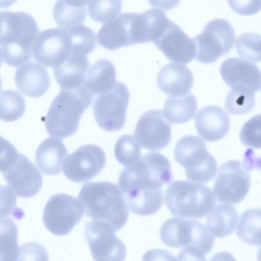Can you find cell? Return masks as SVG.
Here are the masks:
<instances>
[{"label": "cell", "instance_id": "17", "mask_svg": "<svg viewBox=\"0 0 261 261\" xmlns=\"http://www.w3.org/2000/svg\"><path fill=\"white\" fill-rule=\"evenodd\" d=\"M220 74L231 89L259 91L260 71L254 64L238 57L225 60L220 68Z\"/></svg>", "mask_w": 261, "mask_h": 261}, {"label": "cell", "instance_id": "7", "mask_svg": "<svg viewBox=\"0 0 261 261\" xmlns=\"http://www.w3.org/2000/svg\"><path fill=\"white\" fill-rule=\"evenodd\" d=\"M160 236L162 242L172 248L194 247L204 254L214 245V238L200 222L181 217H172L162 224Z\"/></svg>", "mask_w": 261, "mask_h": 261}, {"label": "cell", "instance_id": "38", "mask_svg": "<svg viewBox=\"0 0 261 261\" xmlns=\"http://www.w3.org/2000/svg\"><path fill=\"white\" fill-rule=\"evenodd\" d=\"M17 198L8 187L0 185V219H21L24 213L17 207Z\"/></svg>", "mask_w": 261, "mask_h": 261}, {"label": "cell", "instance_id": "26", "mask_svg": "<svg viewBox=\"0 0 261 261\" xmlns=\"http://www.w3.org/2000/svg\"><path fill=\"white\" fill-rule=\"evenodd\" d=\"M116 68L114 64L107 59L95 62L88 69L83 85L93 96L112 90L116 84Z\"/></svg>", "mask_w": 261, "mask_h": 261}, {"label": "cell", "instance_id": "40", "mask_svg": "<svg viewBox=\"0 0 261 261\" xmlns=\"http://www.w3.org/2000/svg\"><path fill=\"white\" fill-rule=\"evenodd\" d=\"M48 253L42 244L35 242H27L19 248L15 261H48Z\"/></svg>", "mask_w": 261, "mask_h": 261}, {"label": "cell", "instance_id": "37", "mask_svg": "<svg viewBox=\"0 0 261 261\" xmlns=\"http://www.w3.org/2000/svg\"><path fill=\"white\" fill-rule=\"evenodd\" d=\"M260 43L259 34L246 32L240 35L237 39L236 48L240 57L257 63L260 61Z\"/></svg>", "mask_w": 261, "mask_h": 261}, {"label": "cell", "instance_id": "31", "mask_svg": "<svg viewBox=\"0 0 261 261\" xmlns=\"http://www.w3.org/2000/svg\"><path fill=\"white\" fill-rule=\"evenodd\" d=\"M18 229L11 219H0V261H15L19 252Z\"/></svg>", "mask_w": 261, "mask_h": 261}, {"label": "cell", "instance_id": "6", "mask_svg": "<svg viewBox=\"0 0 261 261\" xmlns=\"http://www.w3.org/2000/svg\"><path fill=\"white\" fill-rule=\"evenodd\" d=\"M176 161L185 168L188 179L207 183L216 175L217 164L207 151L205 142L192 135L178 140L174 151Z\"/></svg>", "mask_w": 261, "mask_h": 261}, {"label": "cell", "instance_id": "24", "mask_svg": "<svg viewBox=\"0 0 261 261\" xmlns=\"http://www.w3.org/2000/svg\"><path fill=\"white\" fill-rule=\"evenodd\" d=\"M89 67L87 56L71 53L61 64L54 68L53 72L61 89H72L83 85Z\"/></svg>", "mask_w": 261, "mask_h": 261}, {"label": "cell", "instance_id": "13", "mask_svg": "<svg viewBox=\"0 0 261 261\" xmlns=\"http://www.w3.org/2000/svg\"><path fill=\"white\" fill-rule=\"evenodd\" d=\"M106 162L103 149L94 144L80 147L64 159L63 171L69 180L76 182L89 181L102 170Z\"/></svg>", "mask_w": 261, "mask_h": 261}, {"label": "cell", "instance_id": "22", "mask_svg": "<svg viewBox=\"0 0 261 261\" xmlns=\"http://www.w3.org/2000/svg\"><path fill=\"white\" fill-rule=\"evenodd\" d=\"M170 21L165 13L157 8L136 13L133 25L134 44L154 42L162 35Z\"/></svg>", "mask_w": 261, "mask_h": 261}, {"label": "cell", "instance_id": "9", "mask_svg": "<svg viewBox=\"0 0 261 261\" xmlns=\"http://www.w3.org/2000/svg\"><path fill=\"white\" fill-rule=\"evenodd\" d=\"M129 92L123 83L117 81L110 91L97 96L93 105V113L97 124L111 132L123 128L129 100Z\"/></svg>", "mask_w": 261, "mask_h": 261}, {"label": "cell", "instance_id": "2", "mask_svg": "<svg viewBox=\"0 0 261 261\" xmlns=\"http://www.w3.org/2000/svg\"><path fill=\"white\" fill-rule=\"evenodd\" d=\"M39 28L34 17L22 11L0 12V49L3 60L17 67L29 61Z\"/></svg>", "mask_w": 261, "mask_h": 261}, {"label": "cell", "instance_id": "23", "mask_svg": "<svg viewBox=\"0 0 261 261\" xmlns=\"http://www.w3.org/2000/svg\"><path fill=\"white\" fill-rule=\"evenodd\" d=\"M159 88L171 96L185 95L194 83V76L186 65L170 62L164 65L156 76Z\"/></svg>", "mask_w": 261, "mask_h": 261}, {"label": "cell", "instance_id": "45", "mask_svg": "<svg viewBox=\"0 0 261 261\" xmlns=\"http://www.w3.org/2000/svg\"><path fill=\"white\" fill-rule=\"evenodd\" d=\"M210 261H237L230 253L227 252H218L214 254Z\"/></svg>", "mask_w": 261, "mask_h": 261}, {"label": "cell", "instance_id": "30", "mask_svg": "<svg viewBox=\"0 0 261 261\" xmlns=\"http://www.w3.org/2000/svg\"><path fill=\"white\" fill-rule=\"evenodd\" d=\"M260 210L249 209L244 212L237 228V234L240 240L251 245L260 244Z\"/></svg>", "mask_w": 261, "mask_h": 261}, {"label": "cell", "instance_id": "43", "mask_svg": "<svg viewBox=\"0 0 261 261\" xmlns=\"http://www.w3.org/2000/svg\"><path fill=\"white\" fill-rule=\"evenodd\" d=\"M178 261H206L205 254L194 247H184L177 254Z\"/></svg>", "mask_w": 261, "mask_h": 261}, {"label": "cell", "instance_id": "18", "mask_svg": "<svg viewBox=\"0 0 261 261\" xmlns=\"http://www.w3.org/2000/svg\"><path fill=\"white\" fill-rule=\"evenodd\" d=\"M153 43L168 59L175 62L187 64L195 57L193 40L172 20Z\"/></svg>", "mask_w": 261, "mask_h": 261}, {"label": "cell", "instance_id": "8", "mask_svg": "<svg viewBox=\"0 0 261 261\" xmlns=\"http://www.w3.org/2000/svg\"><path fill=\"white\" fill-rule=\"evenodd\" d=\"M235 39L233 28L227 20L214 19L193 39L196 50L195 57L202 63H213L231 50Z\"/></svg>", "mask_w": 261, "mask_h": 261}, {"label": "cell", "instance_id": "32", "mask_svg": "<svg viewBox=\"0 0 261 261\" xmlns=\"http://www.w3.org/2000/svg\"><path fill=\"white\" fill-rule=\"evenodd\" d=\"M25 110V101L18 91L6 90L0 92V119L13 122L19 119Z\"/></svg>", "mask_w": 261, "mask_h": 261}, {"label": "cell", "instance_id": "39", "mask_svg": "<svg viewBox=\"0 0 261 261\" xmlns=\"http://www.w3.org/2000/svg\"><path fill=\"white\" fill-rule=\"evenodd\" d=\"M240 138L245 146L260 148V115L254 116L244 124L240 133Z\"/></svg>", "mask_w": 261, "mask_h": 261}, {"label": "cell", "instance_id": "28", "mask_svg": "<svg viewBox=\"0 0 261 261\" xmlns=\"http://www.w3.org/2000/svg\"><path fill=\"white\" fill-rule=\"evenodd\" d=\"M89 1H58L53 7V16L60 28L68 30L83 24L86 18V6Z\"/></svg>", "mask_w": 261, "mask_h": 261}, {"label": "cell", "instance_id": "35", "mask_svg": "<svg viewBox=\"0 0 261 261\" xmlns=\"http://www.w3.org/2000/svg\"><path fill=\"white\" fill-rule=\"evenodd\" d=\"M141 151L140 145L130 135L121 136L117 140L114 148L117 160L122 165L127 167L140 159Z\"/></svg>", "mask_w": 261, "mask_h": 261}, {"label": "cell", "instance_id": "12", "mask_svg": "<svg viewBox=\"0 0 261 261\" xmlns=\"http://www.w3.org/2000/svg\"><path fill=\"white\" fill-rule=\"evenodd\" d=\"M251 185L247 167L237 160H230L220 167L214 185L217 199L224 203L235 204L247 195Z\"/></svg>", "mask_w": 261, "mask_h": 261}, {"label": "cell", "instance_id": "34", "mask_svg": "<svg viewBox=\"0 0 261 261\" xmlns=\"http://www.w3.org/2000/svg\"><path fill=\"white\" fill-rule=\"evenodd\" d=\"M255 101V93L246 90L231 89L226 97L225 106L230 114L243 115L253 110Z\"/></svg>", "mask_w": 261, "mask_h": 261}, {"label": "cell", "instance_id": "16", "mask_svg": "<svg viewBox=\"0 0 261 261\" xmlns=\"http://www.w3.org/2000/svg\"><path fill=\"white\" fill-rule=\"evenodd\" d=\"M4 178L18 197L30 198L36 195L43 184L42 174L24 155L19 153L11 168L3 173Z\"/></svg>", "mask_w": 261, "mask_h": 261}, {"label": "cell", "instance_id": "41", "mask_svg": "<svg viewBox=\"0 0 261 261\" xmlns=\"http://www.w3.org/2000/svg\"><path fill=\"white\" fill-rule=\"evenodd\" d=\"M19 153L9 141L0 136V172L8 170L17 159Z\"/></svg>", "mask_w": 261, "mask_h": 261}, {"label": "cell", "instance_id": "33", "mask_svg": "<svg viewBox=\"0 0 261 261\" xmlns=\"http://www.w3.org/2000/svg\"><path fill=\"white\" fill-rule=\"evenodd\" d=\"M66 31L70 38L71 53L86 56L95 48L96 36L91 28L82 24Z\"/></svg>", "mask_w": 261, "mask_h": 261}, {"label": "cell", "instance_id": "10", "mask_svg": "<svg viewBox=\"0 0 261 261\" xmlns=\"http://www.w3.org/2000/svg\"><path fill=\"white\" fill-rule=\"evenodd\" d=\"M84 210L75 197L65 194L53 195L45 204L42 215L45 227L53 234H68L82 219Z\"/></svg>", "mask_w": 261, "mask_h": 261}, {"label": "cell", "instance_id": "19", "mask_svg": "<svg viewBox=\"0 0 261 261\" xmlns=\"http://www.w3.org/2000/svg\"><path fill=\"white\" fill-rule=\"evenodd\" d=\"M136 14L133 12L121 13L104 22L97 34L99 44L110 50L134 45L133 24Z\"/></svg>", "mask_w": 261, "mask_h": 261}, {"label": "cell", "instance_id": "27", "mask_svg": "<svg viewBox=\"0 0 261 261\" xmlns=\"http://www.w3.org/2000/svg\"><path fill=\"white\" fill-rule=\"evenodd\" d=\"M238 219V214L234 207L228 204H218L206 218V229L216 238H224L234 231Z\"/></svg>", "mask_w": 261, "mask_h": 261}, {"label": "cell", "instance_id": "4", "mask_svg": "<svg viewBox=\"0 0 261 261\" xmlns=\"http://www.w3.org/2000/svg\"><path fill=\"white\" fill-rule=\"evenodd\" d=\"M94 96L84 85L72 89H61L52 101L45 117L50 136L64 139L77 130L83 113L91 105Z\"/></svg>", "mask_w": 261, "mask_h": 261}, {"label": "cell", "instance_id": "36", "mask_svg": "<svg viewBox=\"0 0 261 261\" xmlns=\"http://www.w3.org/2000/svg\"><path fill=\"white\" fill-rule=\"evenodd\" d=\"M121 7V1H91L87 4V11L93 20L104 23L118 15Z\"/></svg>", "mask_w": 261, "mask_h": 261}, {"label": "cell", "instance_id": "1", "mask_svg": "<svg viewBox=\"0 0 261 261\" xmlns=\"http://www.w3.org/2000/svg\"><path fill=\"white\" fill-rule=\"evenodd\" d=\"M172 179L169 161L161 153L150 152L124 168L118 184L126 203H130L162 195V186Z\"/></svg>", "mask_w": 261, "mask_h": 261}, {"label": "cell", "instance_id": "46", "mask_svg": "<svg viewBox=\"0 0 261 261\" xmlns=\"http://www.w3.org/2000/svg\"><path fill=\"white\" fill-rule=\"evenodd\" d=\"M2 60H3V58H2V52H1V50L0 49V67H1V66L2 63ZM2 87V80H1V78L0 76V91L1 90Z\"/></svg>", "mask_w": 261, "mask_h": 261}, {"label": "cell", "instance_id": "29", "mask_svg": "<svg viewBox=\"0 0 261 261\" xmlns=\"http://www.w3.org/2000/svg\"><path fill=\"white\" fill-rule=\"evenodd\" d=\"M197 109L195 97L192 93H189L180 96L168 97L165 102L163 113L169 122L181 124L192 119Z\"/></svg>", "mask_w": 261, "mask_h": 261}, {"label": "cell", "instance_id": "5", "mask_svg": "<svg viewBox=\"0 0 261 261\" xmlns=\"http://www.w3.org/2000/svg\"><path fill=\"white\" fill-rule=\"evenodd\" d=\"M165 202L174 216L201 218L214 208L216 199L213 192L203 184L186 180H176L165 192Z\"/></svg>", "mask_w": 261, "mask_h": 261}, {"label": "cell", "instance_id": "42", "mask_svg": "<svg viewBox=\"0 0 261 261\" xmlns=\"http://www.w3.org/2000/svg\"><path fill=\"white\" fill-rule=\"evenodd\" d=\"M142 261H177L176 257L167 250L152 249L144 254Z\"/></svg>", "mask_w": 261, "mask_h": 261}, {"label": "cell", "instance_id": "11", "mask_svg": "<svg viewBox=\"0 0 261 261\" xmlns=\"http://www.w3.org/2000/svg\"><path fill=\"white\" fill-rule=\"evenodd\" d=\"M109 223L92 220L85 223V235L94 261H124L126 248Z\"/></svg>", "mask_w": 261, "mask_h": 261}, {"label": "cell", "instance_id": "3", "mask_svg": "<svg viewBox=\"0 0 261 261\" xmlns=\"http://www.w3.org/2000/svg\"><path fill=\"white\" fill-rule=\"evenodd\" d=\"M78 198L84 213L92 220L105 221L118 231L126 224L129 215L124 196L115 184L91 182L84 185Z\"/></svg>", "mask_w": 261, "mask_h": 261}, {"label": "cell", "instance_id": "20", "mask_svg": "<svg viewBox=\"0 0 261 261\" xmlns=\"http://www.w3.org/2000/svg\"><path fill=\"white\" fill-rule=\"evenodd\" d=\"M228 114L221 107L210 105L201 108L195 117L198 135L204 140L215 142L222 139L230 128Z\"/></svg>", "mask_w": 261, "mask_h": 261}, {"label": "cell", "instance_id": "21", "mask_svg": "<svg viewBox=\"0 0 261 261\" xmlns=\"http://www.w3.org/2000/svg\"><path fill=\"white\" fill-rule=\"evenodd\" d=\"M14 80L19 91L33 98L43 96L50 84L46 69L36 62H27L20 66L15 71Z\"/></svg>", "mask_w": 261, "mask_h": 261}, {"label": "cell", "instance_id": "14", "mask_svg": "<svg viewBox=\"0 0 261 261\" xmlns=\"http://www.w3.org/2000/svg\"><path fill=\"white\" fill-rule=\"evenodd\" d=\"M70 53L68 33L61 28H51L39 32L32 45L34 59L49 67L61 64Z\"/></svg>", "mask_w": 261, "mask_h": 261}, {"label": "cell", "instance_id": "15", "mask_svg": "<svg viewBox=\"0 0 261 261\" xmlns=\"http://www.w3.org/2000/svg\"><path fill=\"white\" fill-rule=\"evenodd\" d=\"M171 128V123L161 110H149L138 120L134 131L135 139L148 150H160L169 143Z\"/></svg>", "mask_w": 261, "mask_h": 261}, {"label": "cell", "instance_id": "44", "mask_svg": "<svg viewBox=\"0 0 261 261\" xmlns=\"http://www.w3.org/2000/svg\"><path fill=\"white\" fill-rule=\"evenodd\" d=\"M254 2H251V4H243L240 1H229L230 6L236 12L241 14H251L256 13L260 8V2H257L253 4Z\"/></svg>", "mask_w": 261, "mask_h": 261}, {"label": "cell", "instance_id": "25", "mask_svg": "<svg viewBox=\"0 0 261 261\" xmlns=\"http://www.w3.org/2000/svg\"><path fill=\"white\" fill-rule=\"evenodd\" d=\"M67 154V149L62 140L49 137L37 149L35 162L44 174L55 175L61 172L62 163Z\"/></svg>", "mask_w": 261, "mask_h": 261}]
</instances>
